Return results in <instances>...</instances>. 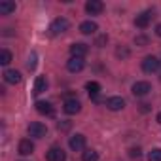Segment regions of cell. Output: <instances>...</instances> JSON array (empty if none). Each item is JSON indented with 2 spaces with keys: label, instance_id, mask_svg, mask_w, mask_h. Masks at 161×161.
<instances>
[{
  "label": "cell",
  "instance_id": "obj_1",
  "mask_svg": "<svg viewBox=\"0 0 161 161\" xmlns=\"http://www.w3.org/2000/svg\"><path fill=\"white\" fill-rule=\"evenodd\" d=\"M68 27H70V23H68L64 17H59V19H55V21L51 23V27H49V34H51V36H59V34L66 32Z\"/></svg>",
  "mask_w": 161,
  "mask_h": 161
},
{
  "label": "cell",
  "instance_id": "obj_2",
  "mask_svg": "<svg viewBox=\"0 0 161 161\" xmlns=\"http://www.w3.org/2000/svg\"><path fill=\"white\" fill-rule=\"evenodd\" d=\"M157 68H159V59L157 57H153V55L144 57V61H142V70L144 72L152 74V72H157Z\"/></svg>",
  "mask_w": 161,
  "mask_h": 161
},
{
  "label": "cell",
  "instance_id": "obj_3",
  "mask_svg": "<svg viewBox=\"0 0 161 161\" xmlns=\"http://www.w3.org/2000/svg\"><path fill=\"white\" fill-rule=\"evenodd\" d=\"M46 133H47V127H46L44 123H40V121H32V123L29 125V135H31V136L44 138Z\"/></svg>",
  "mask_w": 161,
  "mask_h": 161
},
{
  "label": "cell",
  "instance_id": "obj_4",
  "mask_svg": "<svg viewBox=\"0 0 161 161\" xmlns=\"http://www.w3.org/2000/svg\"><path fill=\"white\" fill-rule=\"evenodd\" d=\"M152 19H153V10H146V12H142L140 15H136L135 25H136L138 29H146V27L150 25Z\"/></svg>",
  "mask_w": 161,
  "mask_h": 161
},
{
  "label": "cell",
  "instance_id": "obj_5",
  "mask_svg": "<svg viewBox=\"0 0 161 161\" xmlns=\"http://www.w3.org/2000/svg\"><path fill=\"white\" fill-rule=\"evenodd\" d=\"M46 159H47V161H66V153H64L63 148L53 146V148L46 153Z\"/></svg>",
  "mask_w": 161,
  "mask_h": 161
},
{
  "label": "cell",
  "instance_id": "obj_6",
  "mask_svg": "<svg viewBox=\"0 0 161 161\" xmlns=\"http://www.w3.org/2000/svg\"><path fill=\"white\" fill-rule=\"evenodd\" d=\"M150 91H152V86L148 82H136L133 86V95L135 97H146Z\"/></svg>",
  "mask_w": 161,
  "mask_h": 161
},
{
  "label": "cell",
  "instance_id": "obj_7",
  "mask_svg": "<svg viewBox=\"0 0 161 161\" xmlns=\"http://www.w3.org/2000/svg\"><path fill=\"white\" fill-rule=\"evenodd\" d=\"M63 110H64L66 114H78L80 110H82V103H80L78 99H66Z\"/></svg>",
  "mask_w": 161,
  "mask_h": 161
},
{
  "label": "cell",
  "instance_id": "obj_8",
  "mask_svg": "<svg viewBox=\"0 0 161 161\" xmlns=\"http://www.w3.org/2000/svg\"><path fill=\"white\" fill-rule=\"evenodd\" d=\"M68 144H70V148H72L74 152H80V150L86 148V136H84V135H74V136H70Z\"/></svg>",
  "mask_w": 161,
  "mask_h": 161
},
{
  "label": "cell",
  "instance_id": "obj_9",
  "mask_svg": "<svg viewBox=\"0 0 161 161\" xmlns=\"http://www.w3.org/2000/svg\"><path fill=\"white\" fill-rule=\"evenodd\" d=\"M104 10V4L101 2V0H89V2L86 4V12L91 14V15H97Z\"/></svg>",
  "mask_w": 161,
  "mask_h": 161
},
{
  "label": "cell",
  "instance_id": "obj_10",
  "mask_svg": "<svg viewBox=\"0 0 161 161\" xmlns=\"http://www.w3.org/2000/svg\"><path fill=\"white\" fill-rule=\"evenodd\" d=\"M84 66H86V63H84L82 57H70V61L66 63V68H68L70 72H80Z\"/></svg>",
  "mask_w": 161,
  "mask_h": 161
},
{
  "label": "cell",
  "instance_id": "obj_11",
  "mask_svg": "<svg viewBox=\"0 0 161 161\" xmlns=\"http://www.w3.org/2000/svg\"><path fill=\"white\" fill-rule=\"evenodd\" d=\"M89 51V47L86 46V44H82V42H78V44H72L70 46V53H72V57H82L84 59V55Z\"/></svg>",
  "mask_w": 161,
  "mask_h": 161
},
{
  "label": "cell",
  "instance_id": "obj_12",
  "mask_svg": "<svg viewBox=\"0 0 161 161\" xmlns=\"http://www.w3.org/2000/svg\"><path fill=\"white\" fill-rule=\"evenodd\" d=\"M106 106H108L110 110L118 112V110H121V108L125 106V101H123L121 97H110V99L106 101Z\"/></svg>",
  "mask_w": 161,
  "mask_h": 161
},
{
  "label": "cell",
  "instance_id": "obj_13",
  "mask_svg": "<svg viewBox=\"0 0 161 161\" xmlns=\"http://www.w3.org/2000/svg\"><path fill=\"white\" fill-rule=\"evenodd\" d=\"M36 110L40 112V114H44V116H53L55 112H53V106L49 104V103H46V101H38L36 103Z\"/></svg>",
  "mask_w": 161,
  "mask_h": 161
},
{
  "label": "cell",
  "instance_id": "obj_14",
  "mask_svg": "<svg viewBox=\"0 0 161 161\" xmlns=\"http://www.w3.org/2000/svg\"><path fill=\"white\" fill-rule=\"evenodd\" d=\"M32 150H34V144H32L29 138H23V140L19 142V153H21V155H31Z\"/></svg>",
  "mask_w": 161,
  "mask_h": 161
},
{
  "label": "cell",
  "instance_id": "obj_15",
  "mask_svg": "<svg viewBox=\"0 0 161 161\" xmlns=\"http://www.w3.org/2000/svg\"><path fill=\"white\" fill-rule=\"evenodd\" d=\"M97 23H93V21H84L82 25H80V32L82 34H95L97 32Z\"/></svg>",
  "mask_w": 161,
  "mask_h": 161
},
{
  "label": "cell",
  "instance_id": "obj_16",
  "mask_svg": "<svg viewBox=\"0 0 161 161\" xmlns=\"http://www.w3.org/2000/svg\"><path fill=\"white\" fill-rule=\"evenodd\" d=\"M4 80L8 84H19L21 82V72L17 70H6L4 72Z\"/></svg>",
  "mask_w": 161,
  "mask_h": 161
},
{
  "label": "cell",
  "instance_id": "obj_17",
  "mask_svg": "<svg viewBox=\"0 0 161 161\" xmlns=\"http://www.w3.org/2000/svg\"><path fill=\"white\" fill-rule=\"evenodd\" d=\"M12 12H15V2H12V0H2V2H0V14L10 15Z\"/></svg>",
  "mask_w": 161,
  "mask_h": 161
},
{
  "label": "cell",
  "instance_id": "obj_18",
  "mask_svg": "<svg viewBox=\"0 0 161 161\" xmlns=\"http://www.w3.org/2000/svg\"><path fill=\"white\" fill-rule=\"evenodd\" d=\"M46 87H47V80H46L44 76H38V78H36V82H34V95L44 93Z\"/></svg>",
  "mask_w": 161,
  "mask_h": 161
},
{
  "label": "cell",
  "instance_id": "obj_19",
  "mask_svg": "<svg viewBox=\"0 0 161 161\" xmlns=\"http://www.w3.org/2000/svg\"><path fill=\"white\" fill-rule=\"evenodd\" d=\"M86 89H87L89 97L95 99V97L101 93V84H97V82H87V84H86Z\"/></svg>",
  "mask_w": 161,
  "mask_h": 161
},
{
  "label": "cell",
  "instance_id": "obj_20",
  "mask_svg": "<svg viewBox=\"0 0 161 161\" xmlns=\"http://www.w3.org/2000/svg\"><path fill=\"white\" fill-rule=\"evenodd\" d=\"M82 161H99V153L95 150H86L82 153Z\"/></svg>",
  "mask_w": 161,
  "mask_h": 161
},
{
  "label": "cell",
  "instance_id": "obj_21",
  "mask_svg": "<svg viewBox=\"0 0 161 161\" xmlns=\"http://www.w3.org/2000/svg\"><path fill=\"white\" fill-rule=\"evenodd\" d=\"M12 63V53L8 49H2L0 51V64H10Z\"/></svg>",
  "mask_w": 161,
  "mask_h": 161
},
{
  "label": "cell",
  "instance_id": "obj_22",
  "mask_svg": "<svg viewBox=\"0 0 161 161\" xmlns=\"http://www.w3.org/2000/svg\"><path fill=\"white\" fill-rule=\"evenodd\" d=\"M148 161H161V148H155L148 153Z\"/></svg>",
  "mask_w": 161,
  "mask_h": 161
},
{
  "label": "cell",
  "instance_id": "obj_23",
  "mask_svg": "<svg viewBox=\"0 0 161 161\" xmlns=\"http://www.w3.org/2000/svg\"><path fill=\"white\" fill-rule=\"evenodd\" d=\"M106 42H108V36H106V34H103V36L97 38V46H99V47H103V44H106Z\"/></svg>",
  "mask_w": 161,
  "mask_h": 161
},
{
  "label": "cell",
  "instance_id": "obj_24",
  "mask_svg": "<svg viewBox=\"0 0 161 161\" xmlns=\"http://www.w3.org/2000/svg\"><path fill=\"white\" fill-rule=\"evenodd\" d=\"M135 42H136L138 46H146V42H148V40H146L144 36H136V38H135Z\"/></svg>",
  "mask_w": 161,
  "mask_h": 161
},
{
  "label": "cell",
  "instance_id": "obj_25",
  "mask_svg": "<svg viewBox=\"0 0 161 161\" xmlns=\"http://www.w3.org/2000/svg\"><path fill=\"white\" fill-rule=\"evenodd\" d=\"M34 66H36V55H32V57L29 59V68L34 70Z\"/></svg>",
  "mask_w": 161,
  "mask_h": 161
},
{
  "label": "cell",
  "instance_id": "obj_26",
  "mask_svg": "<svg viewBox=\"0 0 161 161\" xmlns=\"http://www.w3.org/2000/svg\"><path fill=\"white\" fill-rule=\"evenodd\" d=\"M131 157H140V150L138 148H133L131 150Z\"/></svg>",
  "mask_w": 161,
  "mask_h": 161
},
{
  "label": "cell",
  "instance_id": "obj_27",
  "mask_svg": "<svg viewBox=\"0 0 161 161\" xmlns=\"http://www.w3.org/2000/svg\"><path fill=\"white\" fill-rule=\"evenodd\" d=\"M116 53H118V55H123V57H127V55H129V51H127V49H118Z\"/></svg>",
  "mask_w": 161,
  "mask_h": 161
},
{
  "label": "cell",
  "instance_id": "obj_28",
  "mask_svg": "<svg viewBox=\"0 0 161 161\" xmlns=\"http://www.w3.org/2000/svg\"><path fill=\"white\" fill-rule=\"evenodd\" d=\"M148 106H150V104H140V110H142V112H148V110H150Z\"/></svg>",
  "mask_w": 161,
  "mask_h": 161
},
{
  "label": "cell",
  "instance_id": "obj_29",
  "mask_svg": "<svg viewBox=\"0 0 161 161\" xmlns=\"http://www.w3.org/2000/svg\"><path fill=\"white\" fill-rule=\"evenodd\" d=\"M155 34H157V36H161V23L155 27Z\"/></svg>",
  "mask_w": 161,
  "mask_h": 161
},
{
  "label": "cell",
  "instance_id": "obj_30",
  "mask_svg": "<svg viewBox=\"0 0 161 161\" xmlns=\"http://www.w3.org/2000/svg\"><path fill=\"white\" fill-rule=\"evenodd\" d=\"M157 123H159V125H161V112H159V114H157Z\"/></svg>",
  "mask_w": 161,
  "mask_h": 161
}]
</instances>
